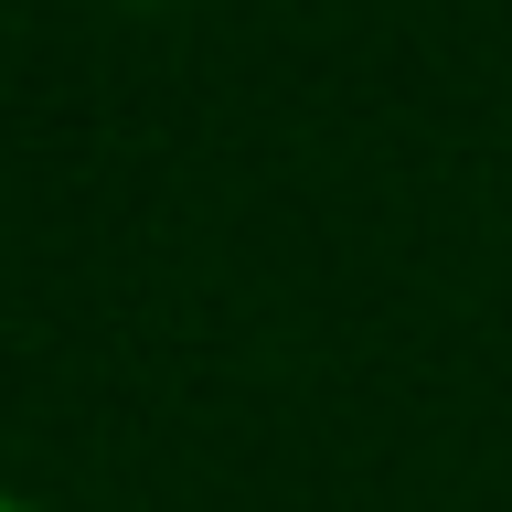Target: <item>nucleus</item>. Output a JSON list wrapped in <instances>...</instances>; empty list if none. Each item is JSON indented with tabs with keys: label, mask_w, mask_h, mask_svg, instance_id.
Wrapping results in <instances>:
<instances>
[{
	"label": "nucleus",
	"mask_w": 512,
	"mask_h": 512,
	"mask_svg": "<svg viewBox=\"0 0 512 512\" xmlns=\"http://www.w3.org/2000/svg\"><path fill=\"white\" fill-rule=\"evenodd\" d=\"M0 512H32V502H11V491H0Z\"/></svg>",
	"instance_id": "obj_1"
}]
</instances>
